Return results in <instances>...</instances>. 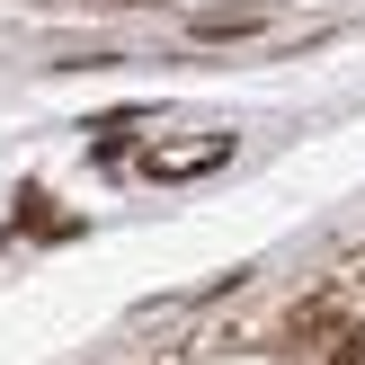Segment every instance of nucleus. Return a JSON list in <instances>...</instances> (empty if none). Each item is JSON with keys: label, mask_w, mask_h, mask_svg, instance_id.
Here are the masks:
<instances>
[{"label": "nucleus", "mask_w": 365, "mask_h": 365, "mask_svg": "<svg viewBox=\"0 0 365 365\" xmlns=\"http://www.w3.org/2000/svg\"><path fill=\"white\" fill-rule=\"evenodd\" d=\"M330 365H365V330H348V339H339V348H330Z\"/></svg>", "instance_id": "f03ea898"}, {"label": "nucleus", "mask_w": 365, "mask_h": 365, "mask_svg": "<svg viewBox=\"0 0 365 365\" xmlns=\"http://www.w3.org/2000/svg\"><path fill=\"white\" fill-rule=\"evenodd\" d=\"M232 160V134H187V143H160L143 170L152 178H196V170H223Z\"/></svg>", "instance_id": "f257e3e1"}]
</instances>
